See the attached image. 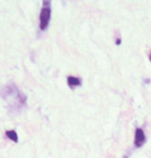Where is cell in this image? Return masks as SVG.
<instances>
[{
  "label": "cell",
  "mask_w": 151,
  "mask_h": 158,
  "mask_svg": "<svg viewBox=\"0 0 151 158\" xmlns=\"http://www.w3.org/2000/svg\"><path fill=\"white\" fill-rule=\"evenodd\" d=\"M50 20V2L44 1L43 2V7L40 11V24L39 27L42 31L46 30Z\"/></svg>",
  "instance_id": "6da1fadb"
},
{
  "label": "cell",
  "mask_w": 151,
  "mask_h": 158,
  "mask_svg": "<svg viewBox=\"0 0 151 158\" xmlns=\"http://www.w3.org/2000/svg\"><path fill=\"white\" fill-rule=\"evenodd\" d=\"M145 135H144V131L141 128H138L136 131V135H135V145L137 147H142L143 144L145 143Z\"/></svg>",
  "instance_id": "7a4b0ae2"
},
{
  "label": "cell",
  "mask_w": 151,
  "mask_h": 158,
  "mask_svg": "<svg viewBox=\"0 0 151 158\" xmlns=\"http://www.w3.org/2000/svg\"><path fill=\"white\" fill-rule=\"evenodd\" d=\"M80 84H81V81H80L79 78H76V77H73V76L68 77V85L71 88H73L75 86H79Z\"/></svg>",
  "instance_id": "3957f363"
},
{
  "label": "cell",
  "mask_w": 151,
  "mask_h": 158,
  "mask_svg": "<svg viewBox=\"0 0 151 158\" xmlns=\"http://www.w3.org/2000/svg\"><path fill=\"white\" fill-rule=\"evenodd\" d=\"M5 135H6V137L10 139L11 141L15 142V143L18 142V135H17V132H15V131H6Z\"/></svg>",
  "instance_id": "277c9868"
},
{
  "label": "cell",
  "mask_w": 151,
  "mask_h": 158,
  "mask_svg": "<svg viewBox=\"0 0 151 158\" xmlns=\"http://www.w3.org/2000/svg\"><path fill=\"white\" fill-rule=\"evenodd\" d=\"M116 44H120V39H118L117 41H116Z\"/></svg>",
  "instance_id": "5b68a950"
},
{
  "label": "cell",
  "mask_w": 151,
  "mask_h": 158,
  "mask_svg": "<svg viewBox=\"0 0 151 158\" xmlns=\"http://www.w3.org/2000/svg\"><path fill=\"white\" fill-rule=\"evenodd\" d=\"M149 59H150V61H151V55H150V56H149Z\"/></svg>",
  "instance_id": "8992f818"
}]
</instances>
